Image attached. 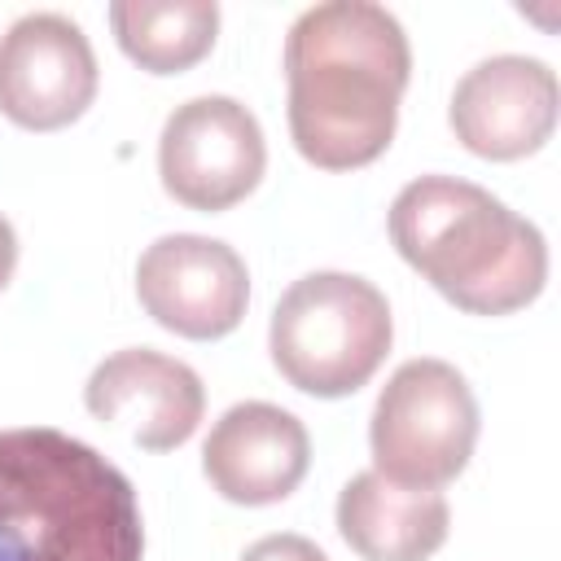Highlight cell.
<instances>
[{
  "instance_id": "cell-1",
  "label": "cell",
  "mask_w": 561,
  "mask_h": 561,
  "mask_svg": "<svg viewBox=\"0 0 561 561\" xmlns=\"http://www.w3.org/2000/svg\"><path fill=\"white\" fill-rule=\"evenodd\" d=\"M412 48L394 13L373 0H324L285 35L289 136L320 171L377 162L399 127Z\"/></svg>"
},
{
  "instance_id": "cell-2",
  "label": "cell",
  "mask_w": 561,
  "mask_h": 561,
  "mask_svg": "<svg viewBox=\"0 0 561 561\" xmlns=\"http://www.w3.org/2000/svg\"><path fill=\"white\" fill-rule=\"evenodd\" d=\"M0 561H145L136 486L53 425L0 430Z\"/></svg>"
},
{
  "instance_id": "cell-3",
  "label": "cell",
  "mask_w": 561,
  "mask_h": 561,
  "mask_svg": "<svg viewBox=\"0 0 561 561\" xmlns=\"http://www.w3.org/2000/svg\"><path fill=\"white\" fill-rule=\"evenodd\" d=\"M390 241L451 307L508 316L548 280L543 232L486 188L456 175H421L390 202Z\"/></svg>"
},
{
  "instance_id": "cell-4",
  "label": "cell",
  "mask_w": 561,
  "mask_h": 561,
  "mask_svg": "<svg viewBox=\"0 0 561 561\" xmlns=\"http://www.w3.org/2000/svg\"><path fill=\"white\" fill-rule=\"evenodd\" d=\"M394 342L386 294L351 272H307L294 280L267 329L276 373L316 399H342L368 386Z\"/></svg>"
},
{
  "instance_id": "cell-5",
  "label": "cell",
  "mask_w": 561,
  "mask_h": 561,
  "mask_svg": "<svg viewBox=\"0 0 561 561\" xmlns=\"http://www.w3.org/2000/svg\"><path fill=\"white\" fill-rule=\"evenodd\" d=\"M478 399L447 359H408L381 386L368 447L381 478L399 486H447L473 456Z\"/></svg>"
},
{
  "instance_id": "cell-6",
  "label": "cell",
  "mask_w": 561,
  "mask_h": 561,
  "mask_svg": "<svg viewBox=\"0 0 561 561\" xmlns=\"http://www.w3.org/2000/svg\"><path fill=\"white\" fill-rule=\"evenodd\" d=\"M267 167L259 118L232 96H193L175 105L158 136L162 188L188 210H228L245 202Z\"/></svg>"
},
{
  "instance_id": "cell-7",
  "label": "cell",
  "mask_w": 561,
  "mask_h": 561,
  "mask_svg": "<svg viewBox=\"0 0 561 561\" xmlns=\"http://www.w3.org/2000/svg\"><path fill=\"white\" fill-rule=\"evenodd\" d=\"M136 298L167 333L215 342L241 324L250 272L232 245L197 232H171L140 254Z\"/></svg>"
},
{
  "instance_id": "cell-8",
  "label": "cell",
  "mask_w": 561,
  "mask_h": 561,
  "mask_svg": "<svg viewBox=\"0 0 561 561\" xmlns=\"http://www.w3.org/2000/svg\"><path fill=\"white\" fill-rule=\"evenodd\" d=\"M96 96V53L66 13H26L0 35V114L26 131L70 127Z\"/></svg>"
},
{
  "instance_id": "cell-9",
  "label": "cell",
  "mask_w": 561,
  "mask_h": 561,
  "mask_svg": "<svg viewBox=\"0 0 561 561\" xmlns=\"http://www.w3.org/2000/svg\"><path fill=\"white\" fill-rule=\"evenodd\" d=\"M557 75L539 57L500 53L465 70V79L451 92L447 123L456 140L491 162H517L557 127Z\"/></svg>"
},
{
  "instance_id": "cell-10",
  "label": "cell",
  "mask_w": 561,
  "mask_h": 561,
  "mask_svg": "<svg viewBox=\"0 0 561 561\" xmlns=\"http://www.w3.org/2000/svg\"><path fill=\"white\" fill-rule=\"evenodd\" d=\"M83 403L101 425L123 430L136 447L171 451L202 425L206 390L184 359L149 346H127L92 368Z\"/></svg>"
},
{
  "instance_id": "cell-11",
  "label": "cell",
  "mask_w": 561,
  "mask_h": 561,
  "mask_svg": "<svg viewBox=\"0 0 561 561\" xmlns=\"http://www.w3.org/2000/svg\"><path fill=\"white\" fill-rule=\"evenodd\" d=\"M311 438L302 421L276 403L250 399L228 408L202 447V473L232 504H276L307 478Z\"/></svg>"
},
{
  "instance_id": "cell-12",
  "label": "cell",
  "mask_w": 561,
  "mask_h": 561,
  "mask_svg": "<svg viewBox=\"0 0 561 561\" xmlns=\"http://www.w3.org/2000/svg\"><path fill=\"white\" fill-rule=\"evenodd\" d=\"M447 526L451 508L438 491L399 486L377 469L355 473L337 495V535L364 561H430Z\"/></svg>"
},
{
  "instance_id": "cell-13",
  "label": "cell",
  "mask_w": 561,
  "mask_h": 561,
  "mask_svg": "<svg viewBox=\"0 0 561 561\" xmlns=\"http://www.w3.org/2000/svg\"><path fill=\"white\" fill-rule=\"evenodd\" d=\"M110 26L118 48L149 75H180L215 48V0H114Z\"/></svg>"
},
{
  "instance_id": "cell-14",
  "label": "cell",
  "mask_w": 561,
  "mask_h": 561,
  "mask_svg": "<svg viewBox=\"0 0 561 561\" xmlns=\"http://www.w3.org/2000/svg\"><path fill=\"white\" fill-rule=\"evenodd\" d=\"M241 561H329V557L307 535H263L241 552Z\"/></svg>"
},
{
  "instance_id": "cell-15",
  "label": "cell",
  "mask_w": 561,
  "mask_h": 561,
  "mask_svg": "<svg viewBox=\"0 0 561 561\" xmlns=\"http://www.w3.org/2000/svg\"><path fill=\"white\" fill-rule=\"evenodd\" d=\"M13 267H18V237H13V224L0 215V289L9 285Z\"/></svg>"
}]
</instances>
